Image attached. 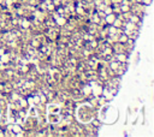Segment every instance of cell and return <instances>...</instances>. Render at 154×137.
Segmentation results:
<instances>
[{
	"instance_id": "1",
	"label": "cell",
	"mask_w": 154,
	"mask_h": 137,
	"mask_svg": "<svg viewBox=\"0 0 154 137\" xmlns=\"http://www.w3.org/2000/svg\"><path fill=\"white\" fill-rule=\"evenodd\" d=\"M101 95H102V96H104L108 102H110V101L113 99V96H114V94H113V93H112L107 87H105V86H104V88H102V93H101Z\"/></svg>"
},
{
	"instance_id": "2",
	"label": "cell",
	"mask_w": 154,
	"mask_h": 137,
	"mask_svg": "<svg viewBox=\"0 0 154 137\" xmlns=\"http://www.w3.org/2000/svg\"><path fill=\"white\" fill-rule=\"evenodd\" d=\"M116 17H117V16H116L114 13H108V15H106V16L104 17V19H105V22H106L107 25H111V24L114 22Z\"/></svg>"
}]
</instances>
